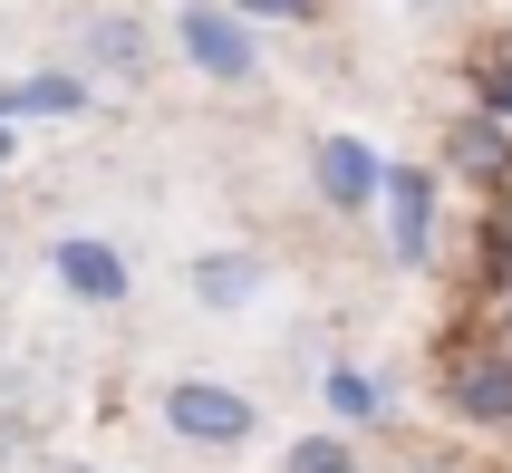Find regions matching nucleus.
<instances>
[{"label":"nucleus","mask_w":512,"mask_h":473,"mask_svg":"<svg viewBox=\"0 0 512 473\" xmlns=\"http://www.w3.org/2000/svg\"><path fill=\"white\" fill-rule=\"evenodd\" d=\"M319 396H329V416H339V425H377V416H387V396H377L368 367H329V377H319Z\"/></svg>","instance_id":"obj_10"},{"label":"nucleus","mask_w":512,"mask_h":473,"mask_svg":"<svg viewBox=\"0 0 512 473\" xmlns=\"http://www.w3.org/2000/svg\"><path fill=\"white\" fill-rule=\"evenodd\" d=\"M0 165H10V126H0Z\"/></svg>","instance_id":"obj_17"},{"label":"nucleus","mask_w":512,"mask_h":473,"mask_svg":"<svg viewBox=\"0 0 512 473\" xmlns=\"http://www.w3.org/2000/svg\"><path fill=\"white\" fill-rule=\"evenodd\" d=\"M223 10H242V20H319V0H223Z\"/></svg>","instance_id":"obj_14"},{"label":"nucleus","mask_w":512,"mask_h":473,"mask_svg":"<svg viewBox=\"0 0 512 473\" xmlns=\"http://www.w3.org/2000/svg\"><path fill=\"white\" fill-rule=\"evenodd\" d=\"M435 387H445V416H464V425H512V348H455Z\"/></svg>","instance_id":"obj_3"},{"label":"nucleus","mask_w":512,"mask_h":473,"mask_svg":"<svg viewBox=\"0 0 512 473\" xmlns=\"http://www.w3.org/2000/svg\"><path fill=\"white\" fill-rule=\"evenodd\" d=\"M377 203H387V251H397L406 271H426L435 261V174L426 165H387Z\"/></svg>","instance_id":"obj_5"},{"label":"nucleus","mask_w":512,"mask_h":473,"mask_svg":"<svg viewBox=\"0 0 512 473\" xmlns=\"http://www.w3.org/2000/svg\"><path fill=\"white\" fill-rule=\"evenodd\" d=\"M174 49L194 58V78H213V87H261V39L223 0H184L174 10Z\"/></svg>","instance_id":"obj_2"},{"label":"nucleus","mask_w":512,"mask_h":473,"mask_svg":"<svg viewBox=\"0 0 512 473\" xmlns=\"http://www.w3.org/2000/svg\"><path fill=\"white\" fill-rule=\"evenodd\" d=\"M145 58H155L145 20H126V10H97V20H87V68H107V78H145Z\"/></svg>","instance_id":"obj_8"},{"label":"nucleus","mask_w":512,"mask_h":473,"mask_svg":"<svg viewBox=\"0 0 512 473\" xmlns=\"http://www.w3.org/2000/svg\"><path fill=\"white\" fill-rule=\"evenodd\" d=\"M87 97H97L87 78L49 68V78H20V87H0V116H87Z\"/></svg>","instance_id":"obj_9"},{"label":"nucleus","mask_w":512,"mask_h":473,"mask_svg":"<svg viewBox=\"0 0 512 473\" xmlns=\"http://www.w3.org/2000/svg\"><path fill=\"white\" fill-rule=\"evenodd\" d=\"M406 473H464V464H455V454H416Z\"/></svg>","instance_id":"obj_15"},{"label":"nucleus","mask_w":512,"mask_h":473,"mask_svg":"<svg viewBox=\"0 0 512 473\" xmlns=\"http://www.w3.org/2000/svg\"><path fill=\"white\" fill-rule=\"evenodd\" d=\"M493 271H503V309H512V242H503V251H493Z\"/></svg>","instance_id":"obj_16"},{"label":"nucleus","mask_w":512,"mask_h":473,"mask_svg":"<svg viewBox=\"0 0 512 473\" xmlns=\"http://www.w3.org/2000/svg\"><path fill=\"white\" fill-rule=\"evenodd\" d=\"M281 473H368V464H358V445H348V435H290Z\"/></svg>","instance_id":"obj_12"},{"label":"nucleus","mask_w":512,"mask_h":473,"mask_svg":"<svg viewBox=\"0 0 512 473\" xmlns=\"http://www.w3.org/2000/svg\"><path fill=\"white\" fill-rule=\"evenodd\" d=\"M474 97H484V116H512V29H493L474 49Z\"/></svg>","instance_id":"obj_11"},{"label":"nucleus","mask_w":512,"mask_h":473,"mask_svg":"<svg viewBox=\"0 0 512 473\" xmlns=\"http://www.w3.org/2000/svg\"><path fill=\"white\" fill-rule=\"evenodd\" d=\"M49 261H58V280H68L78 300H97V309H116L126 290H136V280H126V251H116V242H97V232H68Z\"/></svg>","instance_id":"obj_7"},{"label":"nucleus","mask_w":512,"mask_h":473,"mask_svg":"<svg viewBox=\"0 0 512 473\" xmlns=\"http://www.w3.org/2000/svg\"><path fill=\"white\" fill-rule=\"evenodd\" d=\"M155 416H165L174 445H194V454H232V445L261 435V406L232 387V377H174V387L155 396Z\"/></svg>","instance_id":"obj_1"},{"label":"nucleus","mask_w":512,"mask_h":473,"mask_svg":"<svg viewBox=\"0 0 512 473\" xmlns=\"http://www.w3.org/2000/svg\"><path fill=\"white\" fill-rule=\"evenodd\" d=\"M184 290H194V309H213V319H242V309L261 300V251H242V242L194 251V261H184Z\"/></svg>","instance_id":"obj_6"},{"label":"nucleus","mask_w":512,"mask_h":473,"mask_svg":"<svg viewBox=\"0 0 512 473\" xmlns=\"http://www.w3.org/2000/svg\"><path fill=\"white\" fill-rule=\"evenodd\" d=\"M68 473H87V464H68Z\"/></svg>","instance_id":"obj_18"},{"label":"nucleus","mask_w":512,"mask_h":473,"mask_svg":"<svg viewBox=\"0 0 512 473\" xmlns=\"http://www.w3.org/2000/svg\"><path fill=\"white\" fill-rule=\"evenodd\" d=\"M310 184H319L329 213H368L377 184H387V155H377L368 136H319L310 145Z\"/></svg>","instance_id":"obj_4"},{"label":"nucleus","mask_w":512,"mask_h":473,"mask_svg":"<svg viewBox=\"0 0 512 473\" xmlns=\"http://www.w3.org/2000/svg\"><path fill=\"white\" fill-rule=\"evenodd\" d=\"M445 155H455L464 174H484V184H493V174L512 165V145H503V126H455V136H445Z\"/></svg>","instance_id":"obj_13"}]
</instances>
